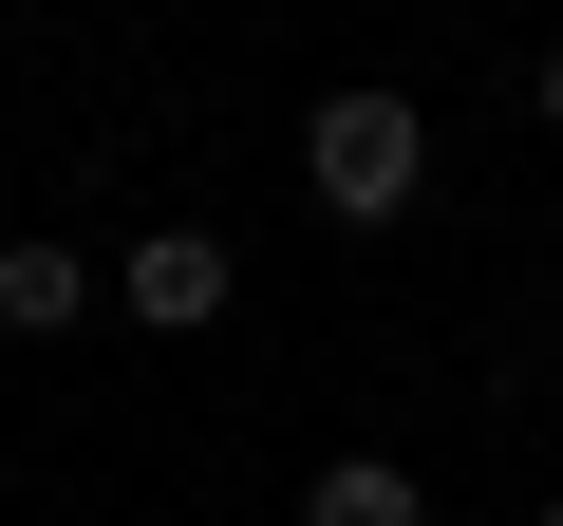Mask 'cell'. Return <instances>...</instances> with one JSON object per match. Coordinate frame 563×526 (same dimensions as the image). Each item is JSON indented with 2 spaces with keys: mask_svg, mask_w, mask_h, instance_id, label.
<instances>
[{
  "mask_svg": "<svg viewBox=\"0 0 563 526\" xmlns=\"http://www.w3.org/2000/svg\"><path fill=\"white\" fill-rule=\"evenodd\" d=\"M301 188H320V226H395V207L432 188V113H413L395 76L320 95V113H301Z\"/></svg>",
  "mask_w": 563,
  "mask_h": 526,
  "instance_id": "obj_1",
  "label": "cell"
},
{
  "mask_svg": "<svg viewBox=\"0 0 563 526\" xmlns=\"http://www.w3.org/2000/svg\"><path fill=\"white\" fill-rule=\"evenodd\" d=\"M244 302V263H225V226H151L132 263H113V320H151V339H207Z\"/></svg>",
  "mask_w": 563,
  "mask_h": 526,
  "instance_id": "obj_2",
  "label": "cell"
},
{
  "mask_svg": "<svg viewBox=\"0 0 563 526\" xmlns=\"http://www.w3.org/2000/svg\"><path fill=\"white\" fill-rule=\"evenodd\" d=\"M76 320H113V263H76L57 226H20L0 244V339H76Z\"/></svg>",
  "mask_w": 563,
  "mask_h": 526,
  "instance_id": "obj_3",
  "label": "cell"
},
{
  "mask_svg": "<svg viewBox=\"0 0 563 526\" xmlns=\"http://www.w3.org/2000/svg\"><path fill=\"white\" fill-rule=\"evenodd\" d=\"M301 526H432V489H413V451H320Z\"/></svg>",
  "mask_w": 563,
  "mask_h": 526,
  "instance_id": "obj_4",
  "label": "cell"
},
{
  "mask_svg": "<svg viewBox=\"0 0 563 526\" xmlns=\"http://www.w3.org/2000/svg\"><path fill=\"white\" fill-rule=\"evenodd\" d=\"M526 95H544V132H563V39H544V76H526Z\"/></svg>",
  "mask_w": 563,
  "mask_h": 526,
  "instance_id": "obj_5",
  "label": "cell"
},
{
  "mask_svg": "<svg viewBox=\"0 0 563 526\" xmlns=\"http://www.w3.org/2000/svg\"><path fill=\"white\" fill-rule=\"evenodd\" d=\"M544 526H563V489H544Z\"/></svg>",
  "mask_w": 563,
  "mask_h": 526,
  "instance_id": "obj_6",
  "label": "cell"
}]
</instances>
